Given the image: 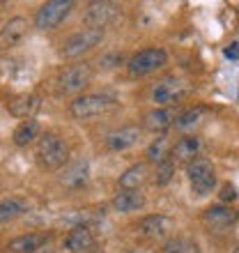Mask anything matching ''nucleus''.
<instances>
[{
	"label": "nucleus",
	"mask_w": 239,
	"mask_h": 253,
	"mask_svg": "<svg viewBox=\"0 0 239 253\" xmlns=\"http://www.w3.org/2000/svg\"><path fill=\"white\" fill-rule=\"evenodd\" d=\"M35 159L41 170H60L69 159V147L58 133H44L37 140Z\"/></svg>",
	"instance_id": "f257e3e1"
},
{
	"label": "nucleus",
	"mask_w": 239,
	"mask_h": 253,
	"mask_svg": "<svg viewBox=\"0 0 239 253\" xmlns=\"http://www.w3.org/2000/svg\"><path fill=\"white\" fill-rule=\"evenodd\" d=\"M115 106H118L115 97H108V94H83V97H76L72 101L69 113L76 120H90V118H97V115L113 111Z\"/></svg>",
	"instance_id": "f03ea898"
},
{
	"label": "nucleus",
	"mask_w": 239,
	"mask_h": 253,
	"mask_svg": "<svg viewBox=\"0 0 239 253\" xmlns=\"http://www.w3.org/2000/svg\"><path fill=\"white\" fill-rule=\"evenodd\" d=\"M186 175H189V182H191V191L198 198L209 196L216 187V170H214V164L209 159H202V157L193 159L186 166Z\"/></svg>",
	"instance_id": "7ed1b4c3"
},
{
	"label": "nucleus",
	"mask_w": 239,
	"mask_h": 253,
	"mask_svg": "<svg viewBox=\"0 0 239 253\" xmlns=\"http://www.w3.org/2000/svg\"><path fill=\"white\" fill-rule=\"evenodd\" d=\"M101 42H104V30H97V28H83V30L69 35V37L62 42L60 55H62V58H80L83 53L97 48Z\"/></svg>",
	"instance_id": "20e7f679"
},
{
	"label": "nucleus",
	"mask_w": 239,
	"mask_h": 253,
	"mask_svg": "<svg viewBox=\"0 0 239 253\" xmlns=\"http://www.w3.org/2000/svg\"><path fill=\"white\" fill-rule=\"evenodd\" d=\"M122 16V9H120L118 2H111V0H94V2H87L85 14H83V23L87 28H97V30H104L111 23Z\"/></svg>",
	"instance_id": "39448f33"
},
{
	"label": "nucleus",
	"mask_w": 239,
	"mask_h": 253,
	"mask_svg": "<svg viewBox=\"0 0 239 253\" xmlns=\"http://www.w3.org/2000/svg\"><path fill=\"white\" fill-rule=\"evenodd\" d=\"M168 65V53L163 48H143L138 53H133L126 62V69L131 76H147V74L163 69Z\"/></svg>",
	"instance_id": "423d86ee"
},
{
	"label": "nucleus",
	"mask_w": 239,
	"mask_h": 253,
	"mask_svg": "<svg viewBox=\"0 0 239 253\" xmlns=\"http://www.w3.org/2000/svg\"><path fill=\"white\" fill-rule=\"evenodd\" d=\"M72 9H74L72 0H48L35 14V26L40 30H53L72 14Z\"/></svg>",
	"instance_id": "0eeeda50"
},
{
	"label": "nucleus",
	"mask_w": 239,
	"mask_h": 253,
	"mask_svg": "<svg viewBox=\"0 0 239 253\" xmlns=\"http://www.w3.org/2000/svg\"><path fill=\"white\" fill-rule=\"evenodd\" d=\"M90 81H92V65H87V62H79V65L67 67L65 72L60 74V79H58L60 94L80 92L85 85H90Z\"/></svg>",
	"instance_id": "6e6552de"
},
{
	"label": "nucleus",
	"mask_w": 239,
	"mask_h": 253,
	"mask_svg": "<svg viewBox=\"0 0 239 253\" xmlns=\"http://www.w3.org/2000/svg\"><path fill=\"white\" fill-rule=\"evenodd\" d=\"M184 94H186L184 81L175 79V76H168V79L159 81V83L152 87V101L159 108L173 106V104H177V101L182 99Z\"/></svg>",
	"instance_id": "1a4fd4ad"
},
{
	"label": "nucleus",
	"mask_w": 239,
	"mask_h": 253,
	"mask_svg": "<svg viewBox=\"0 0 239 253\" xmlns=\"http://www.w3.org/2000/svg\"><path fill=\"white\" fill-rule=\"evenodd\" d=\"M175 228V221L166 214H150L138 223V233L145 237V240H166L170 230Z\"/></svg>",
	"instance_id": "9d476101"
},
{
	"label": "nucleus",
	"mask_w": 239,
	"mask_h": 253,
	"mask_svg": "<svg viewBox=\"0 0 239 253\" xmlns=\"http://www.w3.org/2000/svg\"><path fill=\"white\" fill-rule=\"evenodd\" d=\"M143 138V129L138 125H126L122 129H115L106 136V147L113 152H124L129 147H133Z\"/></svg>",
	"instance_id": "9b49d317"
},
{
	"label": "nucleus",
	"mask_w": 239,
	"mask_h": 253,
	"mask_svg": "<svg viewBox=\"0 0 239 253\" xmlns=\"http://www.w3.org/2000/svg\"><path fill=\"white\" fill-rule=\"evenodd\" d=\"M28 33V21L23 16H14L0 28V51H9V48L19 46V42Z\"/></svg>",
	"instance_id": "f8f14e48"
},
{
	"label": "nucleus",
	"mask_w": 239,
	"mask_h": 253,
	"mask_svg": "<svg viewBox=\"0 0 239 253\" xmlns=\"http://www.w3.org/2000/svg\"><path fill=\"white\" fill-rule=\"evenodd\" d=\"M237 219H239L237 210L226 207V205H212V207H207L205 212H202V221H205V226L216 228V230H223V228L235 226Z\"/></svg>",
	"instance_id": "ddd939ff"
},
{
	"label": "nucleus",
	"mask_w": 239,
	"mask_h": 253,
	"mask_svg": "<svg viewBox=\"0 0 239 253\" xmlns=\"http://www.w3.org/2000/svg\"><path fill=\"white\" fill-rule=\"evenodd\" d=\"M48 242H51L48 233H28L9 240L7 249H9V253H37L40 249L46 247Z\"/></svg>",
	"instance_id": "4468645a"
},
{
	"label": "nucleus",
	"mask_w": 239,
	"mask_h": 253,
	"mask_svg": "<svg viewBox=\"0 0 239 253\" xmlns=\"http://www.w3.org/2000/svg\"><path fill=\"white\" fill-rule=\"evenodd\" d=\"M87 180H90V164L85 159H76L72 164H67L62 175H60V182L69 189H80L85 187Z\"/></svg>",
	"instance_id": "2eb2a0df"
},
{
	"label": "nucleus",
	"mask_w": 239,
	"mask_h": 253,
	"mask_svg": "<svg viewBox=\"0 0 239 253\" xmlns=\"http://www.w3.org/2000/svg\"><path fill=\"white\" fill-rule=\"evenodd\" d=\"M94 247V235L87 226H74L65 237V249L69 253H87Z\"/></svg>",
	"instance_id": "dca6fc26"
},
{
	"label": "nucleus",
	"mask_w": 239,
	"mask_h": 253,
	"mask_svg": "<svg viewBox=\"0 0 239 253\" xmlns=\"http://www.w3.org/2000/svg\"><path fill=\"white\" fill-rule=\"evenodd\" d=\"M177 111H175V106H168V108H154V111H150V113L145 115V129L147 131H166V129H170V126H175V120H177Z\"/></svg>",
	"instance_id": "f3484780"
},
{
	"label": "nucleus",
	"mask_w": 239,
	"mask_h": 253,
	"mask_svg": "<svg viewBox=\"0 0 239 253\" xmlns=\"http://www.w3.org/2000/svg\"><path fill=\"white\" fill-rule=\"evenodd\" d=\"M41 106V99L37 94H19V97H14L9 101V115L14 118H21V120H33L35 113L40 111Z\"/></svg>",
	"instance_id": "a211bd4d"
},
{
	"label": "nucleus",
	"mask_w": 239,
	"mask_h": 253,
	"mask_svg": "<svg viewBox=\"0 0 239 253\" xmlns=\"http://www.w3.org/2000/svg\"><path fill=\"white\" fill-rule=\"evenodd\" d=\"M200 147H202V140H200L198 136H193V133L191 136H182V138L170 147V157H173L175 164H177V161H189V164H191L193 159H198Z\"/></svg>",
	"instance_id": "6ab92c4d"
},
{
	"label": "nucleus",
	"mask_w": 239,
	"mask_h": 253,
	"mask_svg": "<svg viewBox=\"0 0 239 253\" xmlns=\"http://www.w3.org/2000/svg\"><path fill=\"white\" fill-rule=\"evenodd\" d=\"M30 210V200L21 198V196H9V198L0 200V223H9V221L19 219Z\"/></svg>",
	"instance_id": "aec40b11"
},
{
	"label": "nucleus",
	"mask_w": 239,
	"mask_h": 253,
	"mask_svg": "<svg viewBox=\"0 0 239 253\" xmlns=\"http://www.w3.org/2000/svg\"><path fill=\"white\" fill-rule=\"evenodd\" d=\"M113 207L122 214L138 212V210L145 207V193L140 191V189L138 191H124V189H122V191L113 198Z\"/></svg>",
	"instance_id": "412c9836"
},
{
	"label": "nucleus",
	"mask_w": 239,
	"mask_h": 253,
	"mask_svg": "<svg viewBox=\"0 0 239 253\" xmlns=\"http://www.w3.org/2000/svg\"><path fill=\"white\" fill-rule=\"evenodd\" d=\"M147 175H150V170H147L145 164H133V166H129L124 170V173L120 175V189H124V191H138L143 184H145Z\"/></svg>",
	"instance_id": "4be33fe9"
},
{
	"label": "nucleus",
	"mask_w": 239,
	"mask_h": 253,
	"mask_svg": "<svg viewBox=\"0 0 239 253\" xmlns=\"http://www.w3.org/2000/svg\"><path fill=\"white\" fill-rule=\"evenodd\" d=\"M205 118H207V108L205 106L186 108V111H182V113L177 115V120H175V129H177V131H193L198 125H202Z\"/></svg>",
	"instance_id": "5701e85b"
},
{
	"label": "nucleus",
	"mask_w": 239,
	"mask_h": 253,
	"mask_svg": "<svg viewBox=\"0 0 239 253\" xmlns=\"http://www.w3.org/2000/svg\"><path fill=\"white\" fill-rule=\"evenodd\" d=\"M37 138H40V125H37L35 120L21 122V125L14 129V133H12V140H14V145L16 147H28Z\"/></svg>",
	"instance_id": "b1692460"
},
{
	"label": "nucleus",
	"mask_w": 239,
	"mask_h": 253,
	"mask_svg": "<svg viewBox=\"0 0 239 253\" xmlns=\"http://www.w3.org/2000/svg\"><path fill=\"white\" fill-rule=\"evenodd\" d=\"M159 253H200V249L189 237H170V240L163 242Z\"/></svg>",
	"instance_id": "393cba45"
},
{
	"label": "nucleus",
	"mask_w": 239,
	"mask_h": 253,
	"mask_svg": "<svg viewBox=\"0 0 239 253\" xmlns=\"http://www.w3.org/2000/svg\"><path fill=\"white\" fill-rule=\"evenodd\" d=\"M168 147H170V140H168L166 133H161L159 138H154L152 143H150V147H147V159L154 161V164H161V161H166V152Z\"/></svg>",
	"instance_id": "a878e982"
},
{
	"label": "nucleus",
	"mask_w": 239,
	"mask_h": 253,
	"mask_svg": "<svg viewBox=\"0 0 239 253\" xmlns=\"http://www.w3.org/2000/svg\"><path fill=\"white\" fill-rule=\"evenodd\" d=\"M175 168H177V164H175L173 159H166V161H161V164H157V170H154V184H159V187L168 184V182L173 180Z\"/></svg>",
	"instance_id": "bb28decb"
},
{
	"label": "nucleus",
	"mask_w": 239,
	"mask_h": 253,
	"mask_svg": "<svg viewBox=\"0 0 239 253\" xmlns=\"http://www.w3.org/2000/svg\"><path fill=\"white\" fill-rule=\"evenodd\" d=\"M120 62H122V53H108L99 60V65L104 67V69H113V67L120 65Z\"/></svg>",
	"instance_id": "cd10ccee"
},
{
	"label": "nucleus",
	"mask_w": 239,
	"mask_h": 253,
	"mask_svg": "<svg viewBox=\"0 0 239 253\" xmlns=\"http://www.w3.org/2000/svg\"><path fill=\"white\" fill-rule=\"evenodd\" d=\"M221 200H223V203L237 200V189H235L233 184H223V189H221Z\"/></svg>",
	"instance_id": "c85d7f7f"
},
{
	"label": "nucleus",
	"mask_w": 239,
	"mask_h": 253,
	"mask_svg": "<svg viewBox=\"0 0 239 253\" xmlns=\"http://www.w3.org/2000/svg\"><path fill=\"white\" fill-rule=\"evenodd\" d=\"M226 55H228V58H233V60H239V48L235 46V44H233V46H228L226 48Z\"/></svg>",
	"instance_id": "c756f323"
},
{
	"label": "nucleus",
	"mask_w": 239,
	"mask_h": 253,
	"mask_svg": "<svg viewBox=\"0 0 239 253\" xmlns=\"http://www.w3.org/2000/svg\"><path fill=\"white\" fill-rule=\"evenodd\" d=\"M233 253H239V247H237V249H235V251H233Z\"/></svg>",
	"instance_id": "7c9ffc66"
}]
</instances>
